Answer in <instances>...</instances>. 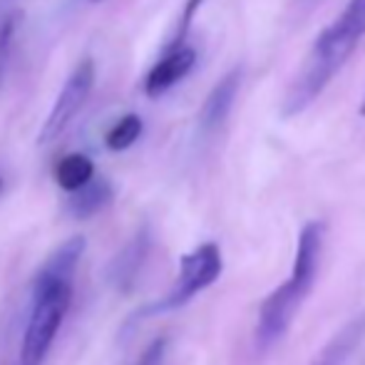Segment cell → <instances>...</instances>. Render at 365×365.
Returning <instances> with one entry per match:
<instances>
[{
    "instance_id": "obj_1",
    "label": "cell",
    "mask_w": 365,
    "mask_h": 365,
    "mask_svg": "<svg viewBox=\"0 0 365 365\" xmlns=\"http://www.w3.org/2000/svg\"><path fill=\"white\" fill-rule=\"evenodd\" d=\"M82 254H85V239L73 236L63 246H58L35 274L33 289H30L28 323H25L15 365L45 363L73 303V281Z\"/></svg>"
},
{
    "instance_id": "obj_2",
    "label": "cell",
    "mask_w": 365,
    "mask_h": 365,
    "mask_svg": "<svg viewBox=\"0 0 365 365\" xmlns=\"http://www.w3.org/2000/svg\"><path fill=\"white\" fill-rule=\"evenodd\" d=\"M365 35V0H348L336 20L313 43L301 73L291 82L284 97L281 115L296 117L323 95L333 77L343 70Z\"/></svg>"
},
{
    "instance_id": "obj_3",
    "label": "cell",
    "mask_w": 365,
    "mask_h": 365,
    "mask_svg": "<svg viewBox=\"0 0 365 365\" xmlns=\"http://www.w3.org/2000/svg\"><path fill=\"white\" fill-rule=\"evenodd\" d=\"M323 244H326V221H308L298 234L291 276L284 284L276 286L259 308L254 343L261 353L271 351L291 331L298 311L316 289L318 274H321Z\"/></svg>"
},
{
    "instance_id": "obj_4",
    "label": "cell",
    "mask_w": 365,
    "mask_h": 365,
    "mask_svg": "<svg viewBox=\"0 0 365 365\" xmlns=\"http://www.w3.org/2000/svg\"><path fill=\"white\" fill-rule=\"evenodd\" d=\"M221 269H224V261H221L219 244H214V241L199 244L194 251H189V254L182 256L177 281L172 284V289L164 293L159 301L140 308L137 318L162 316V313H172V311H177V308L187 306L194 296H199L204 289L217 284L219 276H221Z\"/></svg>"
},
{
    "instance_id": "obj_5",
    "label": "cell",
    "mask_w": 365,
    "mask_h": 365,
    "mask_svg": "<svg viewBox=\"0 0 365 365\" xmlns=\"http://www.w3.org/2000/svg\"><path fill=\"white\" fill-rule=\"evenodd\" d=\"M92 87H95V63L90 58L80 60L75 65V70L70 73L68 82L60 90L58 100L53 102L48 120L43 122V130L38 135V145H53L58 137H63V132L73 125L77 112L85 107L87 97H90Z\"/></svg>"
},
{
    "instance_id": "obj_6",
    "label": "cell",
    "mask_w": 365,
    "mask_h": 365,
    "mask_svg": "<svg viewBox=\"0 0 365 365\" xmlns=\"http://www.w3.org/2000/svg\"><path fill=\"white\" fill-rule=\"evenodd\" d=\"M194 63H197V50L184 43H174L164 53V58L157 60L154 68L149 70L145 80L147 97H162L164 92H169L177 82H182L184 77L192 73Z\"/></svg>"
},
{
    "instance_id": "obj_7",
    "label": "cell",
    "mask_w": 365,
    "mask_h": 365,
    "mask_svg": "<svg viewBox=\"0 0 365 365\" xmlns=\"http://www.w3.org/2000/svg\"><path fill=\"white\" fill-rule=\"evenodd\" d=\"M241 75H244V70L234 68L231 73L221 77L217 87L209 92L207 102H204L202 112H199V130H202V135H214L226 122V117H229L231 107L236 102V95L241 90Z\"/></svg>"
},
{
    "instance_id": "obj_8",
    "label": "cell",
    "mask_w": 365,
    "mask_h": 365,
    "mask_svg": "<svg viewBox=\"0 0 365 365\" xmlns=\"http://www.w3.org/2000/svg\"><path fill=\"white\" fill-rule=\"evenodd\" d=\"M147 254H149V231L140 229L110 264V281L117 291L127 293L135 286L137 276H140L142 266H145Z\"/></svg>"
},
{
    "instance_id": "obj_9",
    "label": "cell",
    "mask_w": 365,
    "mask_h": 365,
    "mask_svg": "<svg viewBox=\"0 0 365 365\" xmlns=\"http://www.w3.org/2000/svg\"><path fill=\"white\" fill-rule=\"evenodd\" d=\"M365 333V313L353 321H348L326 346L318 351V356L313 358L311 365H346L348 358L353 356V351L358 348Z\"/></svg>"
},
{
    "instance_id": "obj_10",
    "label": "cell",
    "mask_w": 365,
    "mask_h": 365,
    "mask_svg": "<svg viewBox=\"0 0 365 365\" xmlns=\"http://www.w3.org/2000/svg\"><path fill=\"white\" fill-rule=\"evenodd\" d=\"M112 202V187L107 179H95L92 177L87 184H82L80 189L70 192V199L65 204L68 214L73 219H90L95 214H100L107 204Z\"/></svg>"
},
{
    "instance_id": "obj_11",
    "label": "cell",
    "mask_w": 365,
    "mask_h": 365,
    "mask_svg": "<svg viewBox=\"0 0 365 365\" xmlns=\"http://www.w3.org/2000/svg\"><path fill=\"white\" fill-rule=\"evenodd\" d=\"M55 177H58V184L65 192H75V189H80L82 184H87L95 177V164L85 154H70L58 164Z\"/></svg>"
},
{
    "instance_id": "obj_12",
    "label": "cell",
    "mask_w": 365,
    "mask_h": 365,
    "mask_svg": "<svg viewBox=\"0 0 365 365\" xmlns=\"http://www.w3.org/2000/svg\"><path fill=\"white\" fill-rule=\"evenodd\" d=\"M140 135H142V120L137 115H127L110 127L105 142L112 152H122V149H130L135 145V142L140 140Z\"/></svg>"
},
{
    "instance_id": "obj_13",
    "label": "cell",
    "mask_w": 365,
    "mask_h": 365,
    "mask_svg": "<svg viewBox=\"0 0 365 365\" xmlns=\"http://www.w3.org/2000/svg\"><path fill=\"white\" fill-rule=\"evenodd\" d=\"M18 10L13 8H0V82L5 75V65L10 58V48H13V33L18 25Z\"/></svg>"
},
{
    "instance_id": "obj_14",
    "label": "cell",
    "mask_w": 365,
    "mask_h": 365,
    "mask_svg": "<svg viewBox=\"0 0 365 365\" xmlns=\"http://www.w3.org/2000/svg\"><path fill=\"white\" fill-rule=\"evenodd\" d=\"M164 358H167V338H154L135 365H164Z\"/></svg>"
},
{
    "instance_id": "obj_15",
    "label": "cell",
    "mask_w": 365,
    "mask_h": 365,
    "mask_svg": "<svg viewBox=\"0 0 365 365\" xmlns=\"http://www.w3.org/2000/svg\"><path fill=\"white\" fill-rule=\"evenodd\" d=\"M207 3V0H187V5H184V13H182V20H179V30H177V40L174 43H184V35H187L189 25H192L194 15L199 13V8Z\"/></svg>"
},
{
    "instance_id": "obj_16",
    "label": "cell",
    "mask_w": 365,
    "mask_h": 365,
    "mask_svg": "<svg viewBox=\"0 0 365 365\" xmlns=\"http://www.w3.org/2000/svg\"><path fill=\"white\" fill-rule=\"evenodd\" d=\"M361 117H365V95H363V102H361Z\"/></svg>"
},
{
    "instance_id": "obj_17",
    "label": "cell",
    "mask_w": 365,
    "mask_h": 365,
    "mask_svg": "<svg viewBox=\"0 0 365 365\" xmlns=\"http://www.w3.org/2000/svg\"><path fill=\"white\" fill-rule=\"evenodd\" d=\"M0 189H3V179H0Z\"/></svg>"
}]
</instances>
